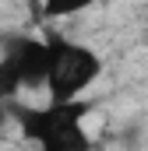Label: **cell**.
<instances>
[{
  "instance_id": "obj_1",
  "label": "cell",
  "mask_w": 148,
  "mask_h": 151,
  "mask_svg": "<svg viewBox=\"0 0 148 151\" xmlns=\"http://www.w3.org/2000/svg\"><path fill=\"white\" fill-rule=\"evenodd\" d=\"M18 123L25 141L39 151H92V137L81 123L78 102H49L42 109H18Z\"/></svg>"
},
{
  "instance_id": "obj_2",
  "label": "cell",
  "mask_w": 148,
  "mask_h": 151,
  "mask_svg": "<svg viewBox=\"0 0 148 151\" xmlns=\"http://www.w3.org/2000/svg\"><path fill=\"white\" fill-rule=\"evenodd\" d=\"M99 74H102V56L95 49L64 35H49V77H46L49 102H78Z\"/></svg>"
},
{
  "instance_id": "obj_3",
  "label": "cell",
  "mask_w": 148,
  "mask_h": 151,
  "mask_svg": "<svg viewBox=\"0 0 148 151\" xmlns=\"http://www.w3.org/2000/svg\"><path fill=\"white\" fill-rule=\"evenodd\" d=\"M7 63H14V70L21 74L25 88H39L49 77V39H32V35H11L4 39V53Z\"/></svg>"
},
{
  "instance_id": "obj_4",
  "label": "cell",
  "mask_w": 148,
  "mask_h": 151,
  "mask_svg": "<svg viewBox=\"0 0 148 151\" xmlns=\"http://www.w3.org/2000/svg\"><path fill=\"white\" fill-rule=\"evenodd\" d=\"M92 4H99V0H42V11L49 18H71V14L88 11Z\"/></svg>"
},
{
  "instance_id": "obj_5",
  "label": "cell",
  "mask_w": 148,
  "mask_h": 151,
  "mask_svg": "<svg viewBox=\"0 0 148 151\" xmlns=\"http://www.w3.org/2000/svg\"><path fill=\"white\" fill-rule=\"evenodd\" d=\"M21 88H25V81H21L18 70H14V63H7V60L0 56V99H4V102H11Z\"/></svg>"
},
{
  "instance_id": "obj_6",
  "label": "cell",
  "mask_w": 148,
  "mask_h": 151,
  "mask_svg": "<svg viewBox=\"0 0 148 151\" xmlns=\"http://www.w3.org/2000/svg\"><path fill=\"white\" fill-rule=\"evenodd\" d=\"M7 116H11V113H7V102L0 99V130H4V123H7Z\"/></svg>"
}]
</instances>
